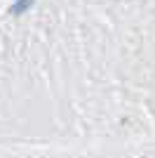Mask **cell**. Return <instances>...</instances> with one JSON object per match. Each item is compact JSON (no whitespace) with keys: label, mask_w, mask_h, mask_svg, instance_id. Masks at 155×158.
Instances as JSON below:
<instances>
[{"label":"cell","mask_w":155,"mask_h":158,"mask_svg":"<svg viewBox=\"0 0 155 158\" xmlns=\"http://www.w3.org/2000/svg\"><path fill=\"white\" fill-rule=\"evenodd\" d=\"M33 5H35V0H14L12 5H10V10H7V12L17 17V14H24V12H28V10H31Z\"/></svg>","instance_id":"1"}]
</instances>
